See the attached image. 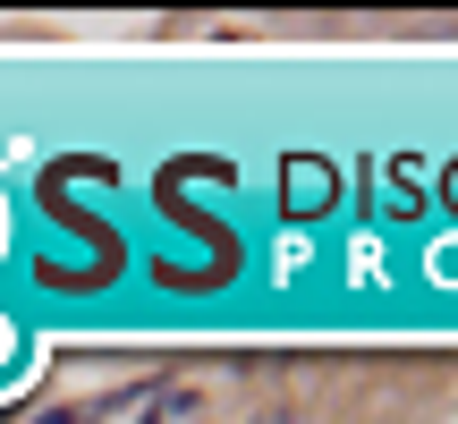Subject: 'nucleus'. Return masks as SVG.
Here are the masks:
<instances>
[{
    "mask_svg": "<svg viewBox=\"0 0 458 424\" xmlns=\"http://www.w3.org/2000/svg\"><path fill=\"white\" fill-rule=\"evenodd\" d=\"M450 204H458V170H450Z\"/></svg>",
    "mask_w": 458,
    "mask_h": 424,
    "instance_id": "nucleus-5",
    "label": "nucleus"
},
{
    "mask_svg": "<svg viewBox=\"0 0 458 424\" xmlns=\"http://www.w3.org/2000/svg\"><path fill=\"white\" fill-rule=\"evenodd\" d=\"M204 424H213V416H204Z\"/></svg>",
    "mask_w": 458,
    "mask_h": 424,
    "instance_id": "nucleus-6",
    "label": "nucleus"
},
{
    "mask_svg": "<svg viewBox=\"0 0 458 424\" xmlns=\"http://www.w3.org/2000/svg\"><path fill=\"white\" fill-rule=\"evenodd\" d=\"M34 424H102V408H77V399H60V408H43Z\"/></svg>",
    "mask_w": 458,
    "mask_h": 424,
    "instance_id": "nucleus-3",
    "label": "nucleus"
},
{
    "mask_svg": "<svg viewBox=\"0 0 458 424\" xmlns=\"http://www.w3.org/2000/svg\"><path fill=\"white\" fill-rule=\"evenodd\" d=\"M331 196H340V170H331L323 153H289V162H280V212H289V221L331 212Z\"/></svg>",
    "mask_w": 458,
    "mask_h": 424,
    "instance_id": "nucleus-1",
    "label": "nucleus"
},
{
    "mask_svg": "<svg viewBox=\"0 0 458 424\" xmlns=\"http://www.w3.org/2000/svg\"><path fill=\"white\" fill-rule=\"evenodd\" d=\"M246 424H314V416H306V408H289V399H272V408H255Z\"/></svg>",
    "mask_w": 458,
    "mask_h": 424,
    "instance_id": "nucleus-4",
    "label": "nucleus"
},
{
    "mask_svg": "<svg viewBox=\"0 0 458 424\" xmlns=\"http://www.w3.org/2000/svg\"><path fill=\"white\" fill-rule=\"evenodd\" d=\"M128 408H136V424H204V391L196 382H153V391H136Z\"/></svg>",
    "mask_w": 458,
    "mask_h": 424,
    "instance_id": "nucleus-2",
    "label": "nucleus"
}]
</instances>
